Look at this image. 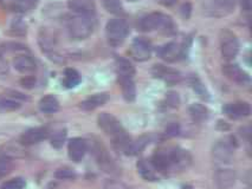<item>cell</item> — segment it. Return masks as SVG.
<instances>
[{
  "instance_id": "cell-1",
  "label": "cell",
  "mask_w": 252,
  "mask_h": 189,
  "mask_svg": "<svg viewBox=\"0 0 252 189\" xmlns=\"http://www.w3.org/2000/svg\"><path fill=\"white\" fill-rule=\"evenodd\" d=\"M98 126L109 137L113 138L114 145L123 151L126 145L130 141V137L126 133L121 122L110 113L102 112L98 116Z\"/></svg>"
},
{
  "instance_id": "cell-2",
  "label": "cell",
  "mask_w": 252,
  "mask_h": 189,
  "mask_svg": "<svg viewBox=\"0 0 252 189\" xmlns=\"http://www.w3.org/2000/svg\"><path fill=\"white\" fill-rule=\"evenodd\" d=\"M68 31L71 38L76 40L87 39L94 31V19L93 16H84V14H74L69 17Z\"/></svg>"
},
{
  "instance_id": "cell-3",
  "label": "cell",
  "mask_w": 252,
  "mask_h": 189,
  "mask_svg": "<svg viewBox=\"0 0 252 189\" xmlns=\"http://www.w3.org/2000/svg\"><path fill=\"white\" fill-rule=\"evenodd\" d=\"M139 28L143 32L162 31L172 32L174 30V23L167 14L157 12L142 17L139 22Z\"/></svg>"
},
{
  "instance_id": "cell-4",
  "label": "cell",
  "mask_w": 252,
  "mask_h": 189,
  "mask_svg": "<svg viewBox=\"0 0 252 189\" xmlns=\"http://www.w3.org/2000/svg\"><path fill=\"white\" fill-rule=\"evenodd\" d=\"M237 143L233 137H225L218 141L213 147V159L216 163L221 165H227L231 163L233 159L234 150H236Z\"/></svg>"
},
{
  "instance_id": "cell-5",
  "label": "cell",
  "mask_w": 252,
  "mask_h": 189,
  "mask_svg": "<svg viewBox=\"0 0 252 189\" xmlns=\"http://www.w3.org/2000/svg\"><path fill=\"white\" fill-rule=\"evenodd\" d=\"M105 32H107L108 43L114 48H116L126 40L128 33H129V27H128V24L125 20L116 18L108 22Z\"/></svg>"
},
{
  "instance_id": "cell-6",
  "label": "cell",
  "mask_w": 252,
  "mask_h": 189,
  "mask_svg": "<svg viewBox=\"0 0 252 189\" xmlns=\"http://www.w3.org/2000/svg\"><path fill=\"white\" fill-rule=\"evenodd\" d=\"M38 43H39L42 51L50 58V59L54 60L56 63L62 62L61 54L56 51L55 39L51 32L46 30V28H42V30L39 31V36H38Z\"/></svg>"
},
{
  "instance_id": "cell-7",
  "label": "cell",
  "mask_w": 252,
  "mask_h": 189,
  "mask_svg": "<svg viewBox=\"0 0 252 189\" xmlns=\"http://www.w3.org/2000/svg\"><path fill=\"white\" fill-rule=\"evenodd\" d=\"M93 153L94 155H95L96 161L98 162L99 167H101L102 169L107 171V173H111V174L117 173L116 163L114 162V160L111 159V156L109 155V153H108V150L105 149L104 145L95 142L93 147Z\"/></svg>"
},
{
  "instance_id": "cell-8",
  "label": "cell",
  "mask_w": 252,
  "mask_h": 189,
  "mask_svg": "<svg viewBox=\"0 0 252 189\" xmlns=\"http://www.w3.org/2000/svg\"><path fill=\"white\" fill-rule=\"evenodd\" d=\"M152 51H153V48H152L151 43L147 39H145V38H135L133 43H131L129 52L130 56L136 62H146V60L151 58Z\"/></svg>"
},
{
  "instance_id": "cell-9",
  "label": "cell",
  "mask_w": 252,
  "mask_h": 189,
  "mask_svg": "<svg viewBox=\"0 0 252 189\" xmlns=\"http://www.w3.org/2000/svg\"><path fill=\"white\" fill-rule=\"evenodd\" d=\"M215 183L218 189H228L233 187L236 183V173L226 165L218 167L215 173Z\"/></svg>"
},
{
  "instance_id": "cell-10",
  "label": "cell",
  "mask_w": 252,
  "mask_h": 189,
  "mask_svg": "<svg viewBox=\"0 0 252 189\" xmlns=\"http://www.w3.org/2000/svg\"><path fill=\"white\" fill-rule=\"evenodd\" d=\"M221 56L224 59L232 60L237 57L239 52V43L237 38L231 33H225L221 38Z\"/></svg>"
},
{
  "instance_id": "cell-11",
  "label": "cell",
  "mask_w": 252,
  "mask_h": 189,
  "mask_svg": "<svg viewBox=\"0 0 252 189\" xmlns=\"http://www.w3.org/2000/svg\"><path fill=\"white\" fill-rule=\"evenodd\" d=\"M224 112L232 120H239L250 115L251 107L248 102H234L224 108Z\"/></svg>"
},
{
  "instance_id": "cell-12",
  "label": "cell",
  "mask_w": 252,
  "mask_h": 189,
  "mask_svg": "<svg viewBox=\"0 0 252 189\" xmlns=\"http://www.w3.org/2000/svg\"><path fill=\"white\" fill-rule=\"evenodd\" d=\"M48 129L43 127L31 128V129L26 130L20 137V143L23 145H33L39 143L43 139L48 137Z\"/></svg>"
},
{
  "instance_id": "cell-13",
  "label": "cell",
  "mask_w": 252,
  "mask_h": 189,
  "mask_svg": "<svg viewBox=\"0 0 252 189\" xmlns=\"http://www.w3.org/2000/svg\"><path fill=\"white\" fill-rule=\"evenodd\" d=\"M184 48H180L177 43H167L158 49V54L166 62H175L184 56Z\"/></svg>"
},
{
  "instance_id": "cell-14",
  "label": "cell",
  "mask_w": 252,
  "mask_h": 189,
  "mask_svg": "<svg viewBox=\"0 0 252 189\" xmlns=\"http://www.w3.org/2000/svg\"><path fill=\"white\" fill-rule=\"evenodd\" d=\"M68 153L72 161L81 162L87 153V142L81 137L70 139L68 144Z\"/></svg>"
},
{
  "instance_id": "cell-15",
  "label": "cell",
  "mask_w": 252,
  "mask_h": 189,
  "mask_svg": "<svg viewBox=\"0 0 252 189\" xmlns=\"http://www.w3.org/2000/svg\"><path fill=\"white\" fill-rule=\"evenodd\" d=\"M151 164L154 169L159 171H166L173 167V160L171 150L158 151L151 159Z\"/></svg>"
},
{
  "instance_id": "cell-16",
  "label": "cell",
  "mask_w": 252,
  "mask_h": 189,
  "mask_svg": "<svg viewBox=\"0 0 252 189\" xmlns=\"http://www.w3.org/2000/svg\"><path fill=\"white\" fill-rule=\"evenodd\" d=\"M236 7V0H212L210 11L212 16L224 17L232 13Z\"/></svg>"
},
{
  "instance_id": "cell-17",
  "label": "cell",
  "mask_w": 252,
  "mask_h": 189,
  "mask_svg": "<svg viewBox=\"0 0 252 189\" xmlns=\"http://www.w3.org/2000/svg\"><path fill=\"white\" fill-rule=\"evenodd\" d=\"M152 72H153L154 77L161 78V80H163L166 83H168V84L178 83L179 81H180V77H181L180 72L177 71V70L167 68V66L160 65V64L159 65H154Z\"/></svg>"
},
{
  "instance_id": "cell-18",
  "label": "cell",
  "mask_w": 252,
  "mask_h": 189,
  "mask_svg": "<svg viewBox=\"0 0 252 189\" xmlns=\"http://www.w3.org/2000/svg\"><path fill=\"white\" fill-rule=\"evenodd\" d=\"M13 66L20 74H31L37 68L34 59L28 54H20L14 58Z\"/></svg>"
},
{
  "instance_id": "cell-19",
  "label": "cell",
  "mask_w": 252,
  "mask_h": 189,
  "mask_svg": "<svg viewBox=\"0 0 252 189\" xmlns=\"http://www.w3.org/2000/svg\"><path fill=\"white\" fill-rule=\"evenodd\" d=\"M222 72H224V75L226 76L228 80L233 81V82L238 84H242V85L250 82L249 76L238 65H234V64H226V65H224Z\"/></svg>"
},
{
  "instance_id": "cell-20",
  "label": "cell",
  "mask_w": 252,
  "mask_h": 189,
  "mask_svg": "<svg viewBox=\"0 0 252 189\" xmlns=\"http://www.w3.org/2000/svg\"><path fill=\"white\" fill-rule=\"evenodd\" d=\"M68 6L74 13L84 16H94L96 10L93 0H69Z\"/></svg>"
},
{
  "instance_id": "cell-21",
  "label": "cell",
  "mask_w": 252,
  "mask_h": 189,
  "mask_svg": "<svg viewBox=\"0 0 252 189\" xmlns=\"http://www.w3.org/2000/svg\"><path fill=\"white\" fill-rule=\"evenodd\" d=\"M107 101H108L107 94H96L82 102L81 108L83 110H86V111H92V110H95L97 109L98 107L103 106Z\"/></svg>"
},
{
  "instance_id": "cell-22",
  "label": "cell",
  "mask_w": 252,
  "mask_h": 189,
  "mask_svg": "<svg viewBox=\"0 0 252 189\" xmlns=\"http://www.w3.org/2000/svg\"><path fill=\"white\" fill-rule=\"evenodd\" d=\"M116 70L120 78H133L135 75V68L128 59L119 58L116 60Z\"/></svg>"
},
{
  "instance_id": "cell-23",
  "label": "cell",
  "mask_w": 252,
  "mask_h": 189,
  "mask_svg": "<svg viewBox=\"0 0 252 189\" xmlns=\"http://www.w3.org/2000/svg\"><path fill=\"white\" fill-rule=\"evenodd\" d=\"M120 83H121L122 95L125 100L128 102H133L135 100L136 88L133 82V78H120Z\"/></svg>"
},
{
  "instance_id": "cell-24",
  "label": "cell",
  "mask_w": 252,
  "mask_h": 189,
  "mask_svg": "<svg viewBox=\"0 0 252 189\" xmlns=\"http://www.w3.org/2000/svg\"><path fill=\"white\" fill-rule=\"evenodd\" d=\"M39 110L44 113H55L60 110V102L55 96H45L39 102Z\"/></svg>"
},
{
  "instance_id": "cell-25",
  "label": "cell",
  "mask_w": 252,
  "mask_h": 189,
  "mask_svg": "<svg viewBox=\"0 0 252 189\" xmlns=\"http://www.w3.org/2000/svg\"><path fill=\"white\" fill-rule=\"evenodd\" d=\"M148 144V138L145 137V136H142V137L135 139V141H130L128 142V144L126 145V148L123 149L125 151L126 155H137L139 153H141V151L145 149L146 145Z\"/></svg>"
},
{
  "instance_id": "cell-26",
  "label": "cell",
  "mask_w": 252,
  "mask_h": 189,
  "mask_svg": "<svg viewBox=\"0 0 252 189\" xmlns=\"http://www.w3.org/2000/svg\"><path fill=\"white\" fill-rule=\"evenodd\" d=\"M137 170L139 174L141 175L142 179H145L146 181H157L158 176L154 173L153 165L149 164L146 160H140L137 162Z\"/></svg>"
},
{
  "instance_id": "cell-27",
  "label": "cell",
  "mask_w": 252,
  "mask_h": 189,
  "mask_svg": "<svg viewBox=\"0 0 252 189\" xmlns=\"http://www.w3.org/2000/svg\"><path fill=\"white\" fill-rule=\"evenodd\" d=\"M64 86L68 89L75 88L81 83V75L75 69H66L64 71Z\"/></svg>"
},
{
  "instance_id": "cell-28",
  "label": "cell",
  "mask_w": 252,
  "mask_h": 189,
  "mask_svg": "<svg viewBox=\"0 0 252 189\" xmlns=\"http://www.w3.org/2000/svg\"><path fill=\"white\" fill-rule=\"evenodd\" d=\"M189 115H191L192 120L194 122H199V123L206 120L207 116H209V111H207L206 108L198 103L192 104V106L189 107Z\"/></svg>"
},
{
  "instance_id": "cell-29",
  "label": "cell",
  "mask_w": 252,
  "mask_h": 189,
  "mask_svg": "<svg viewBox=\"0 0 252 189\" xmlns=\"http://www.w3.org/2000/svg\"><path fill=\"white\" fill-rule=\"evenodd\" d=\"M38 0H10V6L17 12H28L36 6Z\"/></svg>"
},
{
  "instance_id": "cell-30",
  "label": "cell",
  "mask_w": 252,
  "mask_h": 189,
  "mask_svg": "<svg viewBox=\"0 0 252 189\" xmlns=\"http://www.w3.org/2000/svg\"><path fill=\"white\" fill-rule=\"evenodd\" d=\"M12 160L10 156L5 154H0V179L6 176L11 170H12Z\"/></svg>"
},
{
  "instance_id": "cell-31",
  "label": "cell",
  "mask_w": 252,
  "mask_h": 189,
  "mask_svg": "<svg viewBox=\"0 0 252 189\" xmlns=\"http://www.w3.org/2000/svg\"><path fill=\"white\" fill-rule=\"evenodd\" d=\"M0 108L4 110H16L20 108V102L18 101V98L13 97V96H8V97L0 100Z\"/></svg>"
},
{
  "instance_id": "cell-32",
  "label": "cell",
  "mask_w": 252,
  "mask_h": 189,
  "mask_svg": "<svg viewBox=\"0 0 252 189\" xmlns=\"http://www.w3.org/2000/svg\"><path fill=\"white\" fill-rule=\"evenodd\" d=\"M103 6L109 13L119 14L122 12L121 0H103Z\"/></svg>"
},
{
  "instance_id": "cell-33",
  "label": "cell",
  "mask_w": 252,
  "mask_h": 189,
  "mask_svg": "<svg viewBox=\"0 0 252 189\" xmlns=\"http://www.w3.org/2000/svg\"><path fill=\"white\" fill-rule=\"evenodd\" d=\"M26 183L22 177H16V179L6 181L0 186V189H24Z\"/></svg>"
},
{
  "instance_id": "cell-34",
  "label": "cell",
  "mask_w": 252,
  "mask_h": 189,
  "mask_svg": "<svg viewBox=\"0 0 252 189\" xmlns=\"http://www.w3.org/2000/svg\"><path fill=\"white\" fill-rule=\"evenodd\" d=\"M66 137V130H60V132L55 133L51 137V145L54 148H61L63 147L64 142H65Z\"/></svg>"
},
{
  "instance_id": "cell-35",
  "label": "cell",
  "mask_w": 252,
  "mask_h": 189,
  "mask_svg": "<svg viewBox=\"0 0 252 189\" xmlns=\"http://www.w3.org/2000/svg\"><path fill=\"white\" fill-rule=\"evenodd\" d=\"M55 177L58 180H72L75 179V173L69 168H61L56 170Z\"/></svg>"
},
{
  "instance_id": "cell-36",
  "label": "cell",
  "mask_w": 252,
  "mask_h": 189,
  "mask_svg": "<svg viewBox=\"0 0 252 189\" xmlns=\"http://www.w3.org/2000/svg\"><path fill=\"white\" fill-rule=\"evenodd\" d=\"M166 101L167 104L172 108H177L179 106V103H180V98H179L177 92H168L166 96Z\"/></svg>"
},
{
  "instance_id": "cell-37",
  "label": "cell",
  "mask_w": 252,
  "mask_h": 189,
  "mask_svg": "<svg viewBox=\"0 0 252 189\" xmlns=\"http://www.w3.org/2000/svg\"><path fill=\"white\" fill-rule=\"evenodd\" d=\"M105 189H131V188H129L127 185H125V183L122 182L109 180V181H107V183H105Z\"/></svg>"
},
{
  "instance_id": "cell-38",
  "label": "cell",
  "mask_w": 252,
  "mask_h": 189,
  "mask_svg": "<svg viewBox=\"0 0 252 189\" xmlns=\"http://www.w3.org/2000/svg\"><path fill=\"white\" fill-rule=\"evenodd\" d=\"M20 84H22L23 88L32 89L36 85V80H34V77H31V76H26L25 78L20 81Z\"/></svg>"
},
{
  "instance_id": "cell-39",
  "label": "cell",
  "mask_w": 252,
  "mask_h": 189,
  "mask_svg": "<svg viewBox=\"0 0 252 189\" xmlns=\"http://www.w3.org/2000/svg\"><path fill=\"white\" fill-rule=\"evenodd\" d=\"M179 133H180V127H179L177 123L169 124L166 129V136H168V137L177 136V135H179Z\"/></svg>"
},
{
  "instance_id": "cell-40",
  "label": "cell",
  "mask_w": 252,
  "mask_h": 189,
  "mask_svg": "<svg viewBox=\"0 0 252 189\" xmlns=\"http://www.w3.org/2000/svg\"><path fill=\"white\" fill-rule=\"evenodd\" d=\"M193 86H194V90L198 92L199 95L201 96V97H203V98H209V94H207L206 89H205L204 85H201L200 83H194V85H193Z\"/></svg>"
},
{
  "instance_id": "cell-41",
  "label": "cell",
  "mask_w": 252,
  "mask_h": 189,
  "mask_svg": "<svg viewBox=\"0 0 252 189\" xmlns=\"http://www.w3.org/2000/svg\"><path fill=\"white\" fill-rule=\"evenodd\" d=\"M158 2L161 5H163V6L166 7H171V6H174L175 4L179 1V0H157Z\"/></svg>"
}]
</instances>
